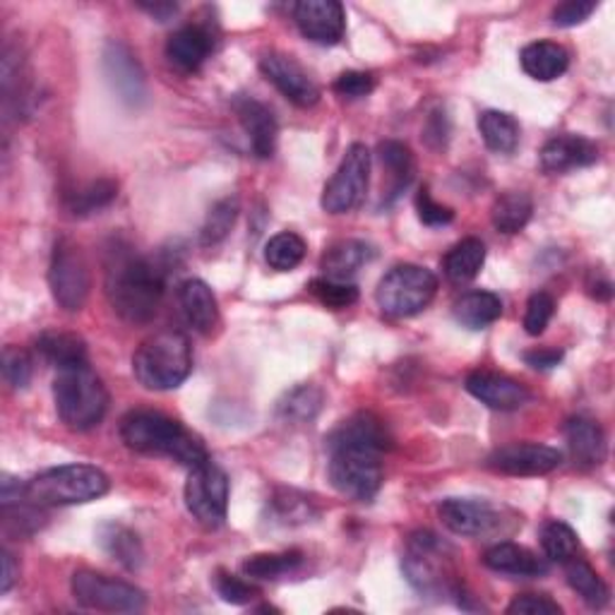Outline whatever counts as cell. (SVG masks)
Returning a JSON list of instances; mask_svg holds the SVG:
<instances>
[{
  "label": "cell",
  "instance_id": "cell-1",
  "mask_svg": "<svg viewBox=\"0 0 615 615\" xmlns=\"http://www.w3.org/2000/svg\"><path fill=\"white\" fill-rule=\"evenodd\" d=\"M392 438L385 424L373 414L351 416L327 438L330 481L344 498L371 503L383 488V452Z\"/></svg>",
  "mask_w": 615,
  "mask_h": 615
},
{
  "label": "cell",
  "instance_id": "cell-2",
  "mask_svg": "<svg viewBox=\"0 0 615 615\" xmlns=\"http://www.w3.org/2000/svg\"><path fill=\"white\" fill-rule=\"evenodd\" d=\"M164 296V272L125 243H113L107 257V298L125 322L154 318Z\"/></svg>",
  "mask_w": 615,
  "mask_h": 615
},
{
  "label": "cell",
  "instance_id": "cell-3",
  "mask_svg": "<svg viewBox=\"0 0 615 615\" xmlns=\"http://www.w3.org/2000/svg\"><path fill=\"white\" fill-rule=\"evenodd\" d=\"M121 440L128 450L168 457L188 469L209 460L202 440L162 411L135 409L125 414L121 421Z\"/></svg>",
  "mask_w": 615,
  "mask_h": 615
},
{
  "label": "cell",
  "instance_id": "cell-4",
  "mask_svg": "<svg viewBox=\"0 0 615 615\" xmlns=\"http://www.w3.org/2000/svg\"><path fill=\"white\" fill-rule=\"evenodd\" d=\"M54 402L61 421L75 433L97 428L109 409V392L89 363L61 369L54 381Z\"/></svg>",
  "mask_w": 615,
  "mask_h": 615
},
{
  "label": "cell",
  "instance_id": "cell-5",
  "mask_svg": "<svg viewBox=\"0 0 615 615\" xmlns=\"http://www.w3.org/2000/svg\"><path fill=\"white\" fill-rule=\"evenodd\" d=\"M109 476L91 464L46 469L24 483V498L36 507H68L99 501L109 493Z\"/></svg>",
  "mask_w": 615,
  "mask_h": 615
},
{
  "label": "cell",
  "instance_id": "cell-6",
  "mask_svg": "<svg viewBox=\"0 0 615 615\" xmlns=\"http://www.w3.org/2000/svg\"><path fill=\"white\" fill-rule=\"evenodd\" d=\"M133 373L142 387L154 392L180 387L193 373V349L188 337L178 330L152 334L135 351Z\"/></svg>",
  "mask_w": 615,
  "mask_h": 615
},
{
  "label": "cell",
  "instance_id": "cell-7",
  "mask_svg": "<svg viewBox=\"0 0 615 615\" xmlns=\"http://www.w3.org/2000/svg\"><path fill=\"white\" fill-rule=\"evenodd\" d=\"M454 551L433 531H416L409 536L402 568L409 584L424 596H457L460 574L454 570Z\"/></svg>",
  "mask_w": 615,
  "mask_h": 615
},
{
  "label": "cell",
  "instance_id": "cell-8",
  "mask_svg": "<svg viewBox=\"0 0 615 615\" xmlns=\"http://www.w3.org/2000/svg\"><path fill=\"white\" fill-rule=\"evenodd\" d=\"M438 294L436 274L421 265L392 267L377 284L375 300L389 318H411L430 306Z\"/></svg>",
  "mask_w": 615,
  "mask_h": 615
},
{
  "label": "cell",
  "instance_id": "cell-9",
  "mask_svg": "<svg viewBox=\"0 0 615 615\" xmlns=\"http://www.w3.org/2000/svg\"><path fill=\"white\" fill-rule=\"evenodd\" d=\"M183 495H186L188 513L198 525L205 529L224 525L229 513V476L219 464L207 460L193 466Z\"/></svg>",
  "mask_w": 615,
  "mask_h": 615
},
{
  "label": "cell",
  "instance_id": "cell-10",
  "mask_svg": "<svg viewBox=\"0 0 615 615\" xmlns=\"http://www.w3.org/2000/svg\"><path fill=\"white\" fill-rule=\"evenodd\" d=\"M48 286L54 300L63 310L77 312L85 308L91 289V277L85 255L70 239H61L54 245L48 265Z\"/></svg>",
  "mask_w": 615,
  "mask_h": 615
},
{
  "label": "cell",
  "instance_id": "cell-11",
  "mask_svg": "<svg viewBox=\"0 0 615 615\" xmlns=\"http://www.w3.org/2000/svg\"><path fill=\"white\" fill-rule=\"evenodd\" d=\"M73 596L77 604L91 611L107 613H140L145 608L147 598L142 589L121 580H113L109 574L95 570H80L73 574Z\"/></svg>",
  "mask_w": 615,
  "mask_h": 615
},
{
  "label": "cell",
  "instance_id": "cell-12",
  "mask_svg": "<svg viewBox=\"0 0 615 615\" xmlns=\"http://www.w3.org/2000/svg\"><path fill=\"white\" fill-rule=\"evenodd\" d=\"M371 183V152L361 142H353L347 150L342 164L322 190V209L330 215H347L356 209Z\"/></svg>",
  "mask_w": 615,
  "mask_h": 615
},
{
  "label": "cell",
  "instance_id": "cell-13",
  "mask_svg": "<svg viewBox=\"0 0 615 615\" xmlns=\"http://www.w3.org/2000/svg\"><path fill=\"white\" fill-rule=\"evenodd\" d=\"M103 75L125 107H142L147 101V77L138 56L121 42H109L103 48Z\"/></svg>",
  "mask_w": 615,
  "mask_h": 615
},
{
  "label": "cell",
  "instance_id": "cell-14",
  "mask_svg": "<svg viewBox=\"0 0 615 615\" xmlns=\"http://www.w3.org/2000/svg\"><path fill=\"white\" fill-rule=\"evenodd\" d=\"M260 70L267 80L277 87L282 95L300 109H310L320 101V87L308 75V70L300 65L294 56L279 54V51H270L260 58Z\"/></svg>",
  "mask_w": 615,
  "mask_h": 615
},
{
  "label": "cell",
  "instance_id": "cell-15",
  "mask_svg": "<svg viewBox=\"0 0 615 615\" xmlns=\"http://www.w3.org/2000/svg\"><path fill=\"white\" fill-rule=\"evenodd\" d=\"M486 464L507 476H543L562 464V454L551 444L513 442L495 450Z\"/></svg>",
  "mask_w": 615,
  "mask_h": 615
},
{
  "label": "cell",
  "instance_id": "cell-16",
  "mask_svg": "<svg viewBox=\"0 0 615 615\" xmlns=\"http://www.w3.org/2000/svg\"><path fill=\"white\" fill-rule=\"evenodd\" d=\"M438 515L442 525L457 536H469V539H479V536H488L498 531L503 525V515L498 507H493L488 501L476 498H448L438 507Z\"/></svg>",
  "mask_w": 615,
  "mask_h": 615
},
{
  "label": "cell",
  "instance_id": "cell-17",
  "mask_svg": "<svg viewBox=\"0 0 615 615\" xmlns=\"http://www.w3.org/2000/svg\"><path fill=\"white\" fill-rule=\"evenodd\" d=\"M294 20L300 34L320 46L339 44L347 30L344 8L337 0H300L294 6Z\"/></svg>",
  "mask_w": 615,
  "mask_h": 615
},
{
  "label": "cell",
  "instance_id": "cell-18",
  "mask_svg": "<svg viewBox=\"0 0 615 615\" xmlns=\"http://www.w3.org/2000/svg\"><path fill=\"white\" fill-rule=\"evenodd\" d=\"M471 397L495 411H517L531 402V392L527 385L503 373L493 371H474L466 375L464 383Z\"/></svg>",
  "mask_w": 615,
  "mask_h": 615
},
{
  "label": "cell",
  "instance_id": "cell-19",
  "mask_svg": "<svg viewBox=\"0 0 615 615\" xmlns=\"http://www.w3.org/2000/svg\"><path fill=\"white\" fill-rule=\"evenodd\" d=\"M233 111L239 116L248 140H251L253 152L260 156V160H270L274 150H277V135H279L277 118H274L272 109L265 107L263 101H257L255 97L241 95L233 99Z\"/></svg>",
  "mask_w": 615,
  "mask_h": 615
},
{
  "label": "cell",
  "instance_id": "cell-20",
  "mask_svg": "<svg viewBox=\"0 0 615 615\" xmlns=\"http://www.w3.org/2000/svg\"><path fill=\"white\" fill-rule=\"evenodd\" d=\"M598 160V147L584 135L551 138L541 150V166L548 174H568L572 168L592 166Z\"/></svg>",
  "mask_w": 615,
  "mask_h": 615
},
{
  "label": "cell",
  "instance_id": "cell-21",
  "mask_svg": "<svg viewBox=\"0 0 615 615\" xmlns=\"http://www.w3.org/2000/svg\"><path fill=\"white\" fill-rule=\"evenodd\" d=\"M215 36L202 24H186L172 34L166 42V58L180 73H195L202 68L207 56L212 54Z\"/></svg>",
  "mask_w": 615,
  "mask_h": 615
},
{
  "label": "cell",
  "instance_id": "cell-22",
  "mask_svg": "<svg viewBox=\"0 0 615 615\" xmlns=\"http://www.w3.org/2000/svg\"><path fill=\"white\" fill-rule=\"evenodd\" d=\"M565 438L572 462L580 469H594L606 460V436L592 418L574 416L565 424Z\"/></svg>",
  "mask_w": 615,
  "mask_h": 615
},
{
  "label": "cell",
  "instance_id": "cell-23",
  "mask_svg": "<svg viewBox=\"0 0 615 615\" xmlns=\"http://www.w3.org/2000/svg\"><path fill=\"white\" fill-rule=\"evenodd\" d=\"M483 565L493 572L513 574V578H541L548 572V562L543 558L513 541L491 546L483 553Z\"/></svg>",
  "mask_w": 615,
  "mask_h": 615
},
{
  "label": "cell",
  "instance_id": "cell-24",
  "mask_svg": "<svg viewBox=\"0 0 615 615\" xmlns=\"http://www.w3.org/2000/svg\"><path fill=\"white\" fill-rule=\"evenodd\" d=\"M178 304L183 310V318L193 327L195 332L209 334L219 322V308L212 289L202 279H188L180 284Z\"/></svg>",
  "mask_w": 615,
  "mask_h": 615
},
{
  "label": "cell",
  "instance_id": "cell-25",
  "mask_svg": "<svg viewBox=\"0 0 615 615\" xmlns=\"http://www.w3.org/2000/svg\"><path fill=\"white\" fill-rule=\"evenodd\" d=\"M519 63L531 80L551 83L570 68V54L560 44L534 42L521 48Z\"/></svg>",
  "mask_w": 615,
  "mask_h": 615
},
{
  "label": "cell",
  "instance_id": "cell-26",
  "mask_svg": "<svg viewBox=\"0 0 615 615\" xmlns=\"http://www.w3.org/2000/svg\"><path fill=\"white\" fill-rule=\"evenodd\" d=\"M371 257H373V248L369 243L347 239L334 243L332 248H327V253L322 255V270L330 279L347 282L365 263H371Z\"/></svg>",
  "mask_w": 615,
  "mask_h": 615
},
{
  "label": "cell",
  "instance_id": "cell-27",
  "mask_svg": "<svg viewBox=\"0 0 615 615\" xmlns=\"http://www.w3.org/2000/svg\"><path fill=\"white\" fill-rule=\"evenodd\" d=\"M377 154H381V162L389 172V188L385 195V205H392L404 190L411 186L414 174H416L414 154L407 145H402V142H397V140L381 142Z\"/></svg>",
  "mask_w": 615,
  "mask_h": 615
},
{
  "label": "cell",
  "instance_id": "cell-28",
  "mask_svg": "<svg viewBox=\"0 0 615 615\" xmlns=\"http://www.w3.org/2000/svg\"><path fill=\"white\" fill-rule=\"evenodd\" d=\"M99 543L103 551L130 572L140 570L142 562H145V548L140 543V536L133 529L116 525V521H109V525L99 529Z\"/></svg>",
  "mask_w": 615,
  "mask_h": 615
},
{
  "label": "cell",
  "instance_id": "cell-29",
  "mask_svg": "<svg viewBox=\"0 0 615 615\" xmlns=\"http://www.w3.org/2000/svg\"><path fill=\"white\" fill-rule=\"evenodd\" d=\"M503 316V300L493 292H469L454 304V318L469 330H486Z\"/></svg>",
  "mask_w": 615,
  "mask_h": 615
},
{
  "label": "cell",
  "instance_id": "cell-30",
  "mask_svg": "<svg viewBox=\"0 0 615 615\" xmlns=\"http://www.w3.org/2000/svg\"><path fill=\"white\" fill-rule=\"evenodd\" d=\"M483 263H486V245H483V241L464 239L457 243L448 255H444L442 270H444V277H448L452 284H466L479 277Z\"/></svg>",
  "mask_w": 615,
  "mask_h": 615
},
{
  "label": "cell",
  "instance_id": "cell-31",
  "mask_svg": "<svg viewBox=\"0 0 615 615\" xmlns=\"http://www.w3.org/2000/svg\"><path fill=\"white\" fill-rule=\"evenodd\" d=\"M565 565V578L568 584L578 592V596L584 601L589 608H604L608 604V586L604 584V580L598 578V572L589 565L586 560L582 558H570L568 562H562Z\"/></svg>",
  "mask_w": 615,
  "mask_h": 615
},
{
  "label": "cell",
  "instance_id": "cell-32",
  "mask_svg": "<svg viewBox=\"0 0 615 615\" xmlns=\"http://www.w3.org/2000/svg\"><path fill=\"white\" fill-rule=\"evenodd\" d=\"M479 133L491 152L509 154L519 145V123L505 111H483L479 116Z\"/></svg>",
  "mask_w": 615,
  "mask_h": 615
},
{
  "label": "cell",
  "instance_id": "cell-33",
  "mask_svg": "<svg viewBox=\"0 0 615 615\" xmlns=\"http://www.w3.org/2000/svg\"><path fill=\"white\" fill-rule=\"evenodd\" d=\"M36 349L48 363H54L58 371L68 369V365L87 363V344L80 337L70 332H44L39 337Z\"/></svg>",
  "mask_w": 615,
  "mask_h": 615
},
{
  "label": "cell",
  "instance_id": "cell-34",
  "mask_svg": "<svg viewBox=\"0 0 615 615\" xmlns=\"http://www.w3.org/2000/svg\"><path fill=\"white\" fill-rule=\"evenodd\" d=\"M534 202L527 193L509 190L493 205V227L501 233H519L529 224Z\"/></svg>",
  "mask_w": 615,
  "mask_h": 615
},
{
  "label": "cell",
  "instance_id": "cell-35",
  "mask_svg": "<svg viewBox=\"0 0 615 615\" xmlns=\"http://www.w3.org/2000/svg\"><path fill=\"white\" fill-rule=\"evenodd\" d=\"M304 562V553L300 551H286V553H255L243 562V574L251 580H263L274 582L282 580L286 574L298 570Z\"/></svg>",
  "mask_w": 615,
  "mask_h": 615
},
{
  "label": "cell",
  "instance_id": "cell-36",
  "mask_svg": "<svg viewBox=\"0 0 615 615\" xmlns=\"http://www.w3.org/2000/svg\"><path fill=\"white\" fill-rule=\"evenodd\" d=\"M322 409V392L316 385H298L277 404L279 418L289 424H308Z\"/></svg>",
  "mask_w": 615,
  "mask_h": 615
},
{
  "label": "cell",
  "instance_id": "cell-37",
  "mask_svg": "<svg viewBox=\"0 0 615 615\" xmlns=\"http://www.w3.org/2000/svg\"><path fill=\"white\" fill-rule=\"evenodd\" d=\"M116 198H118V183L109 178H99L87 183L85 188L70 193L68 198H65V207H68L75 217H87L99 212L103 207H109Z\"/></svg>",
  "mask_w": 615,
  "mask_h": 615
},
{
  "label": "cell",
  "instance_id": "cell-38",
  "mask_svg": "<svg viewBox=\"0 0 615 615\" xmlns=\"http://www.w3.org/2000/svg\"><path fill=\"white\" fill-rule=\"evenodd\" d=\"M306 257V241L294 231H282L272 235L265 245V260L272 270L277 272H292L296 270Z\"/></svg>",
  "mask_w": 615,
  "mask_h": 615
},
{
  "label": "cell",
  "instance_id": "cell-39",
  "mask_svg": "<svg viewBox=\"0 0 615 615\" xmlns=\"http://www.w3.org/2000/svg\"><path fill=\"white\" fill-rule=\"evenodd\" d=\"M541 546L548 560L553 562H568L570 558L578 556L580 551V536L565 521H546L541 529Z\"/></svg>",
  "mask_w": 615,
  "mask_h": 615
},
{
  "label": "cell",
  "instance_id": "cell-40",
  "mask_svg": "<svg viewBox=\"0 0 615 615\" xmlns=\"http://www.w3.org/2000/svg\"><path fill=\"white\" fill-rule=\"evenodd\" d=\"M235 217H239V200H235V198L219 200L207 212V219H205V224L200 229V243L202 245H217V243L224 241L229 231L235 224Z\"/></svg>",
  "mask_w": 615,
  "mask_h": 615
},
{
  "label": "cell",
  "instance_id": "cell-41",
  "mask_svg": "<svg viewBox=\"0 0 615 615\" xmlns=\"http://www.w3.org/2000/svg\"><path fill=\"white\" fill-rule=\"evenodd\" d=\"M308 292L316 296L322 306L332 310L349 308L359 300V289L351 282L318 277L308 284Z\"/></svg>",
  "mask_w": 615,
  "mask_h": 615
},
{
  "label": "cell",
  "instance_id": "cell-42",
  "mask_svg": "<svg viewBox=\"0 0 615 615\" xmlns=\"http://www.w3.org/2000/svg\"><path fill=\"white\" fill-rule=\"evenodd\" d=\"M274 517H277L282 525H306L312 517H316V509L312 503L296 491H279L272 498Z\"/></svg>",
  "mask_w": 615,
  "mask_h": 615
},
{
  "label": "cell",
  "instance_id": "cell-43",
  "mask_svg": "<svg viewBox=\"0 0 615 615\" xmlns=\"http://www.w3.org/2000/svg\"><path fill=\"white\" fill-rule=\"evenodd\" d=\"M556 312V300L551 294L536 292L527 300V312H525V330L531 337H539L546 332L548 322H551Z\"/></svg>",
  "mask_w": 615,
  "mask_h": 615
},
{
  "label": "cell",
  "instance_id": "cell-44",
  "mask_svg": "<svg viewBox=\"0 0 615 615\" xmlns=\"http://www.w3.org/2000/svg\"><path fill=\"white\" fill-rule=\"evenodd\" d=\"M3 377L12 389H24L32 381V359L28 351L6 347L3 351Z\"/></svg>",
  "mask_w": 615,
  "mask_h": 615
},
{
  "label": "cell",
  "instance_id": "cell-45",
  "mask_svg": "<svg viewBox=\"0 0 615 615\" xmlns=\"http://www.w3.org/2000/svg\"><path fill=\"white\" fill-rule=\"evenodd\" d=\"M215 584H217V594L231 606H245L257 596V589L253 584H248L245 580L235 578V574L229 572H219Z\"/></svg>",
  "mask_w": 615,
  "mask_h": 615
},
{
  "label": "cell",
  "instance_id": "cell-46",
  "mask_svg": "<svg viewBox=\"0 0 615 615\" xmlns=\"http://www.w3.org/2000/svg\"><path fill=\"white\" fill-rule=\"evenodd\" d=\"M373 89H375L373 75L363 73V70H347L339 75L334 83V91L344 99H363V97H369Z\"/></svg>",
  "mask_w": 615,
  "mask_h": 615
},
{
  "label": "cell",
  "instance_id": "cell-47",
  "mask_svg": "<svg viewBox=\"0 0 615 615\" xmlns=\"http://www.w3.org/2000/svg\"><path fill=\"white\" fill-rule=\"evenodd\" d=\"M416 212H418V219H421L426 227H448L450 221L454 219L452 209L430 198L428 188H424L421 193L416 195Z\"/></svg>",
  "mask_w": 615,
  "mask_h": 615
},
{
  "label": "cell",
  "instance_id": "cell-48",
  "mask_svg": "<svg viewBox=\"0 0 615 615\" xmlns=\"http://www.w3.org/2000/svg\"><path fill=\"white\" fill-rule=\"evenodd\" d=\"M509 615H560L562 608L558 601L548 598L546 594H521L507 606Z\"/></svg>",
  "mask_w": 615,
  "mask_h": 615
},
{
  "label": "cell",
  "instance_id": "cell-49",
  "mask_svg": "<svg viewBox=\"0 0 615 615\" xmlns=\"http://www.w3.org/2000/svg\"><path fill=\"white\" fill-rule=\"evenodd\" d=\"M596 12L594 0H568L553 10V24L558 28H578Z\"/></svg>",
  "mask_w": 615,
  "mask_h": 615
},
{
  "label": "cell",
  "instance_id": "cell-50",
  "mask_svg": "<svg viewBox=\"0 0 615 615\" xmlns=\"http://www.w3.org/2000/svg\"><path fill=\"white\" fill-rule=\"evenodd\" d=\"M562 361V351L558 349H534L525 353V363L531 365L536 371H548L556 369V365Z\"/></svg>",
  "mask_w": 615,
  "mask_h": 615
},
{
  "label": "cell",
  "instance_id": "cell-51",
  "mask_svg": "<svg viewBox=\"0 0 615 615\" xmlns=\"http://www.w3.org/2000/svg\"><path fill=\"white\" fill-rule=\"evenodd\" d=\"M448 133H450V125H448V118L444 113L436 111L433 116L428 118V125L424 130V135L428 142H433V138H438V147H444V142H448Z\"/></svg>",
  "mask_w": 615,
  "mask_h": 615
},
{
  "label": "cell",
  "instance_id": "cell-52",
  "mask_svg": "<svg viewBox=\"0 0 615 615\" xmlns=\"http://www.w3.org/2000/svg\"><path fill=\"white\" fill-rule=\"evenodd\" d=\"M20 578V568H18V562H15V556L3 551V580H0V592L8 594L12 586H15Z\"/></svg>",
  "mask_w": 615,
  "mask_h": 615
},
{
  "label": "cell",
  "instance_id": "cell-53",
  "mask_svg": "<svg viewBox=\"0 0 615 615\" xmlns=\"http://www.w3.org/2000/svg\"><path fill=\"white\" fill-rule=\"evenodd\" d=\"M138 8L142 12H147V15H152L156 22H166V20H172L176 12H178V6L176 3H138Z\"/></svg>",
  "mask_w": 615,
  "mask_h": 615
}]
</instances>
